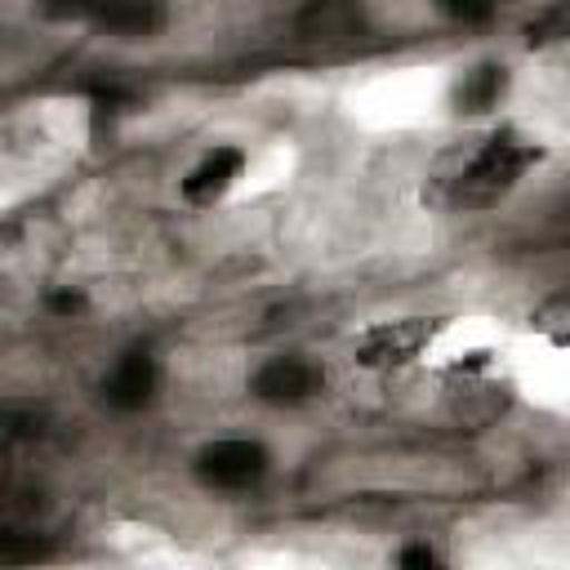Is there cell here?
Here are the masks:
<instances>
[{
  "mask_svg": "<svg viewBox=\"0 0 570 570\" xmlns=\"http://www.w3.org/2000/svg\"><path fill=\"white\" fill-rule=\"evenodd\" d=\"M539 160V142L517 134V129H494L450 178H445V200L454 209H490L499 205L525 169Z\"/></svg>",
  "mask_w": 570,
  "mask_h": 570,
  "instance_id": "cell-1",
  "label": "cell"
},
{
  "mask_svg": "<svg viewBox=\"0 0 570 570\" xmlns=\"http://www.w3.org/2000/svg\"><path fill=\"white\" fill-rule=\"evenodd\" d=\"M53 22H94L116 40H151L165 27V0H31Z\"/></svg>",
  "mask_w": 570,
  "mask_h": 570,
  "instance_id": "cell-2",
  "label": "cell"
},
{
  "mask_svg": "<svg viewBox=\"0 0 570 570\" xmlns=\"http://www.w3.org/2000/svg\"><path fill=\"white\" fill-rule=\"evenodd\" d=\"M267 445L254 436H218L196 450L191 472L209 490H249L267 476Z\"/></svg>",
  "mask_w": 570,
  "mask_h": 570,
  "instance_id": "cell-3",
  "label": "cell"
},
{
  "mask_svg": "<svg viewBox=\"0 0 570 570\" xmlns=\"http://www.w3.org/2000/svg\"><path fill=\"white\" fill-rule=\"evenodd\" d=\"M436 330H441V321H432V316L379 321V325H370V330L356 338L352 356H356L365 370H396V365H410V361L436 338Z\"/></svg>",
  "mask_w": 570,
  "mask_h": 570,
  "instance_id": "cell-4",
  "label": "cell"
},
{
  "mask_svg": "<svg viewBox=\"0 0 570 570\" xmlns=\"http://www.w3.org/2000/svg\"><path fill=\"white\" fill-rule=\"evenodd\" d=\"M370 31L365 4L361 0H307L294 18V40L303 49H347Z\"/></svg>",
  "mask_w": 570,
  "mask_h": 570,
  "instance_id": "cell-5",
  "label": "cell"
},
{
  "mask_svg": "<svg viewBox=\"0 0 570 570\" xmlns=\"http://www.w3.org/2000/svg\"><path fill=\"white\" fill-rule=\"evenodd\" d=\"M249 392L263 401V405H303L312 396L325 392V370L298 352H285V356H272L263 361L254 374H249Z\"/></svg>",
  "mask_w": 570,
  "mask_h": 570,
  "instance_id": "cell-6",
  "label": "cell"
},
{
  "mask_svg": "<svg viewBox=\"0 0 570 570\" xmlns=\"http://www.w3.org/2000/svg\"><path fill=\"white\" fill-rule=\"evenodd\" d=\"M98 387H102V401H107L111 410L134 414V410L151 405V396H156V387H160V365H156L151 352L129 347V352H120V356L111 361V370L102 374Z\"/></svg>",
  "mask_w": 570,
  "mask_h": 570,
  "instance_id": "cell-7",
  "label": "cell"
},
{
  "mask_svg": "<svg viewBox=\"0 0 570 570\" xmlns=\"http://www.w3.org/2000/svg\"><path fill=\"white\" fill-rule=\"evenodd\" d=\"M240 169H245V151H240V147H209V151L187 169V178H183V200H187V205H214V200H223V196L236 187Z\"/></svg>",
  "mask_w": 570,
  "mask_h": 570,
  "instance_id": "cell-8",
  "label": "cell"
},
{
  "mask_svg": "<svg viewBox=\"0 0 570 570\" xmlns=\"http://www.w3.org/2000/svg\"><path fill=\"white\" fill-rule=\"evenodd\" d=\"M508 94V67L503 62H476L472 71L459 76L454 85V107L468 116H481L490 107H499V98Z\"/></svg>",
  "mask_w": 570,
  "mask_h": 570,
  "instance_id": "cell-9",
  "label": "cell"
},
{
  "mask_svg": "<svg viewBox=\"0 0 570 570\" xmlns=\"http://www.w3.org/2000/svg\"><path fill=\"white\" fill-rule=\"evenodd\" d=\"M40 557H45L40 534L22 525V517H0V566H27Z\"/></svg>",
  "mask_w": 570,
  "mask_h": 570,
  "instance_id": "cell-10",
  "label": "cell"
},
{
  "mask_svg": "<svg viewBox=\"0 0 570 570\" xmlns=\"http://www.w3.org/2000/svg\"><path fill=\"white\" fill-rule=\"evenodd\" d=\"M436 4H441L445 18H454L463 27H476V22H490L503 0H436Z\"/></svg>",
  "mask_w": 570,
  "mask_h": 570,
  "instance_id": "cell-11",
  "label": "cell"
},
{
  "mask_svg": "<svg viewBox=\"0 0 570 570\" xmlns=\"http://www.w3.org/2000/svg\"><path fill=\"white\" fill-rule=\"evenodd\" d=\"M396 561H401V566H436V561H441V552H436L432 543H410V548H401V552H396Z\"/></svg>",
  "mask_w": 570,
  "mask_h": 570,
  "instance_id": "cell-12",
  "label": "cell"
},
{
  "mask_svg": "<svg viewBox=\"0 0 570 570\" xmlns=\"http://www.w3.org/2000/svg\"><path fill=\"white\" fill-rule=\"evenodd\" d=\"M49 307H53V312H62V316H71V312H80V307H85V298L62 289V294H53V298H49Z\"/></svg>",
  "mask_w": 570,
  "mask_h": 570,
  "instance_id": "cell-13",
  "label": "cell"
}]
</instances>
